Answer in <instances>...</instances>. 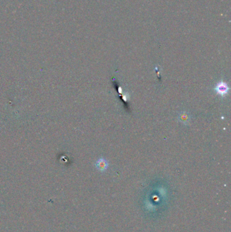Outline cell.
I'll list each match as a JSON object with an SVG mask.
<instances>
[{"instance_id": "1", "label": "cell", "mask_w": 231, "mask_h": 232, "mask_svg": "<svg viewBox=\"0 0 231 232\" xmlns=\"http://www.w3.org/2000/svg\"><path fill=\"white\" fill-rule=\"evenodd\" d=\"M214 90L215 91L216 94L219 95V96H220L222 97H224L229 94L230 88L226 82L221 81V82H219L217 84L215 85V88H214Z\"/></svg>"}, {"instance_id": "2", "label": "cell", "mask_w": 231, "mask_h": 232, "mask_svg": "<svg viewBox=\"0 0 231 232\" xmlns=\"http://www.w3.org/2000/svg\"><path fill=\"white\" fill-rule=\"evenodd\" d=\"M95 166L98 170L100 172H105L109 166V163L107 159H104V158H99L96 161Z\"/></svg>"}, {"instance_id": "3", "label": "cell", "mask_w": 231, "mask_h": 232, "mask_svg": "<svg viewBox=\"0 0 231 232\" xmlns=\"http://www.w3.org/2000/svg\"><path fill=\"white\" fill-rule=\"evenodd\" d=\"M179 120H180L181 122L187 124H188L189 120H190V116H189L188 113L186 111L182 112L179 116Z\"/></svg>"}]
</instances>
